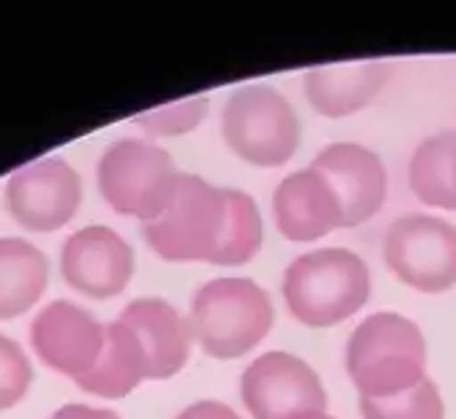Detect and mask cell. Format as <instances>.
<instances>
[{
    "mask_svg": "<svg viewBox=\"0 0 456 419\" xmlns=\"http://www.w3.org/2000/svg\"><path fill=\"white\" fill-rule=\"evenodd\" d=\"M227 222V193L198 174H179L168 209L142 225V238L166 262H214Z\"/></svg>",
    "mask_w": 456,
    "mask_h": 419,
    "instance_id": "8992f818",
    "label": "cell"
},
{
    "mask_svg": "<svg viewBox=\"0 0 456 419\" xmlns=\"http://www.w3.org/2000/svg\"><path fill=\"white\" fill-rule=\"evenodd\" d=\"M176 419H240L235 409H230L222 401H198L190 404L187 409H182Z\"/></svg>",
    "mask_w": 456,
    "mask_h": 419,
    "instance_id": "603a6c76",
    "label": "cell"
},
{
    "mask_svg": "<svg viewBox=\"0 0 456 419\" xmlns=\"http://www.w3.org/2000/svg\"><path fill=\"white\" fill-rule=\"evenodd\" d=\"M208 96H184L144 112L131 115V123H136L142 131H147L150 136H182L195 131L206 115H208Z\"/></svg>",
    "mask_w": 456,
    "mask_h": 419,
    "instance_id": "44dd1931",
    "label": "cell"
},
{
    "mask_svg": "<svg viewBox=\"0 0 456 419\" xmlns=\"http://www.w3.org/2000/svg\"><path fill=\"white\" fill-rule=\"evenodd\" d=\"M240 398L254 419H302L329 407L318 372L283 350L265 353L248 364L240 377Z\"/></svg>",
    "mask_w": 456,
    "mask_h": 419,
    "instance_id": "ba28073f",
    "label": "cell"
},
{
    "mask_svg": "<svg viewBox=\"0 0 456 419\" xmlns=\"http://www.w3.org/2000/svg\"><path fill=\"white\" fill-rule=\"evenodd\" d=\"M51 419H120L110 409H94L86 404H67L61 409H56Z\"/></svg>",
    "mask_w": 456,
    "mask_h": 419,
    "instance_id": "cb8c5ba5",
    "label": "cell"
},
{
    "mask_svg": "<svg viewBox=\"0 0 456 419\" xmlns=\"http://www.w3.org/2000/svg\"><path fill=\"white\" fill-rule=\"evenodd\" d=\"M144 348L147 380H168L179 374L192 353V326L174 305L160 297H142L123 308L118 316Z\"/></svg>",
    "mask_w": 456,
    "mask_h": 419,
    "instance_id": "5bb4252c",
    "label": "cell"
},
{
    "mask_svg": "<svg viewBox=\"0 0 456 419\" xmlns=\"http://www.w3.org/2000/svg\"><path fill=\"white\" fill-rule=\"evenodd\" d=\"M142 380H147V356L142 342L118 318L104 324V345L99 361L83 377H77L75 385L83 393L115 401L134 393Z\"/></svg>",
    "mask_w": 456,
    "mask_h": 419,
    "instance_id": "2e32d148",
    "label": "cell"
},
{
    "mask_svg": "<svg viewBox=\"0 0 456 419\" xmlns=\"http://www.w3.org/2000/svg\"><path fill=\"white\" fill-rule=\"evenodd\" d=\"M345 366L361 398L403 396L428 380L425 334L401 313H374L350 334Z\"/></svg>",
    "mask_w": 456,
    "mask_h": 419,
    "instance_id": "6da1fadb",
    "label": "cell"
},
{
    "mask_svg": "<svg viewBox=\"0 0 456 419\" xmlns=\"http://www.w3.org/2000/svg\"><path fill=\"white\" fill-rule=\"evenodd\" d=\"M83 187L77 171L56 155L29 160L5 182V209L29 233H53L75 219Z\"/></svg>",
    "mask_w": 456,
    "mask_h": 419,
    "instance_id": "9c48e42d",
    "label": "cell"
},
{
    "mask_svg": "<svg viewBox=\"0 0 456 419\" xmlns=\"http://www.w3.org/2000/svg\"><path fill=\"white\" fill-rule=\"evenodd\" d=\"M275 324L270 294L251 278H214L190 305V326L200 350L216 361L251 353Z\"/></svg>",
    "mask_w": 456,
    "mask_h": 419,
    "instance_id": "3957f363",
    "label": "cell"
},
{
    "mask_svg": "<svg viewBox=\"0 0 456 419\" xmlns=\"http://www.w3.org/2000/svg\"><path fill=\"white\" fill-rule=\"evenodd\" d=\"M273 214L281 235L294 243H310L345 227L339 195L315 168L294 171L278 182Z\"/></svg>",
    "mask_w": 456,
    "mask_h": 419,
    "instance_id": "4fadbf2b",
    "label": "cell"
},
{
    "mask_svg": "<svg viewBox=\"0 0 456 419\" xmlns=\"http://www.w3.org/2000/svg\"><path fill=\"white\" fill-rule=\"evenodd\" d=\"M444 396L430 377L419 382L414 390L395 398H361L363 419H444Z\"/></svg>",
    "mask_w": 456,
    "mask_h": 419,
    "instance_id": "ffe728a7",
    "label": "cell"
},
{
    "mask_svg": "<svg viewBox=\"0 0 456 419\" xmlns=\"http://www.w3.org/2000/svg\"><path fill=\"white\" fill-rule=\"evenodd\" d=\"M302 419H337V417H331V415H326V412H318V415H307V417H302Z\"/></svg>",
    "mask_w": 456,
    "mask_h": 419,
    "instance_id": "d4e9b609",
    "label": "cell"
},
{
    "mask_svg": "<svg viewBox=\"0 0 456 419\" xmlns=\"http://www.w3.org/2000/svg\"><path fill=\"white\" fill-rule=\"evenodd\" d=\"M48 286L45 254L24 238H0V321L35 308Z\"/></svg>",
    "mask_w": 456,
    "mask_h": 419,
    "instance_id": "e0dca14e",
    "label": "cell"
},
{
    "mask_svg": "<svg viewBox=\"0 0 456 419\" xmlns=\"http://www.w3.org/2000/svg\"><path fill=\"white\" fill-rule=\"evenodd\" d=\"M393 75V62L369 59L353 64L313 67L302 78L305 99L318 115L347 118L366 110Z\"/></svg>",
    "mask_w": 456,
    "mask_h": 419,
    "instance_id": "9a60e30c",
    "label": "cell"
},
{
    "mask_svg": "<svg viewBox=\"0 0 456 419\" xmlns=\"http://www.w3.org/2000/svg\"><path fill=\"white\" fill-rule=\"evenodd\" d=\"M179 174L168 150L147 139H118L96 163V185L107 206L142 225L168 209Z\"/></svg>",
    "mask_w": 456,
    "mask_h": 419,
    "instance_id": "5b68a950",
    "label": "cell"
},
{
    "mask_svg": "<svg viewBox=\"0 0 456 419\" xmlns=\"http://www.w3.org/2000/svg\"><path fill=\"white\" fill-rule=\"evenodd\" d=\"M29 342L40 364L69 380H77L99 361L104 324L88 310L67 300H56L32 318Z\"/></svg>",
    "mask_w": 456,
    "mask_h": 419,
    "instance_id": "8fae6325",
    "label": "cell"
},
{
    "mask_svg": "<svg viewBox=\"0 0 456 419\" xmlns=\"http://www.w3.org/2000/svg\"><path fill=\"white\" fill-rule=\"evenodd\" d=\"M224 144L259 168L286 166L302 144V123L291 102L267 83L240 86L222 110Z\"/></svg>",
    "mask_w": 456,
    "mask_h": 419,
    "instance_id": "277c9868",
    "label": "cell"
},
{
    "mask_svg": "<svg viewBox=\"0 0 456 419\" xmlns=\"http://www.w3.org/2000/svg\"><path fill=\"white\" fill-rule=\"evenodd\" d=\"M32 385V364L11 337L0 334V412L13 409Z\"/></svg>",
    "mask_w": 456,
    "mask_h": 419,
    "instance_id": "7402d4cb",
    "label": "cell"
},
{
    "mask_svg": "<svg viewBox=\"0 0 456 419\" xmlns=\"http://www.w3.org/2000/svg\"><path fill=\"white\" fill-rule=\"evenodd\" d=\"M59 270L77 294L110 300L126 292L134 278V249L112 227L88 225L64 241Z\"/></svg>",
    "mask_w": 456,
    "mask_h": 419,
    "instance_id": "30bf717a",
    "label": "cell"
},
{
    "mask_svg": "<svg viewBox=\"0 0 456 419\" xmlns=\"http://www.w3.org/2000/svg\"><path fill=\"white\" fill-rule=\"evenodd\" d=\"M283 300L294 321L307 329H329L371 300V270L350 249H318L297 257L283 273Z\"/></svg>",
    "mask_w": 456,
    "mask_h": 419,
    "instance_id": "7a4b0ae2",
    "label": "cell"
},
{
    "mask_svg": "<svg viewBox=\"0 0 456 419\" xmlns=\"http://www.w3.org/2000/svg\"><path fill=\"white\" fill-rule=\"evenodd\" d=\"M385 262L390 273L422 294L456 286V225L433 214H406L387 227Z\"/></svg>",
    "mask_w": 456,
    "mask_h": 419,
    "instance_id": "52a82bcc",
    "label": "cell"
},
{
    "mask_svg": "<svg viewBox=\"0 0 456 419\" xmlns=\"http://www.w3.org/2000/svg\"><path fill=\"white\" fill-rule=\"evenodd\" d=\"M339 195L345 211V227L369 222L387 198V168L382 158L358 142H334L323 147L313 166Z\"/></svg>",
    "mask_w": 456,
    "mask_h": 419,
    "instance_id": "7c38bea8",
    "label": "cell"
},
{
    "mask_svg": "<svg viewBox=\"0 0 456 419\" xmlns=\"http://www.w3.org/2000/svg\"><path fill=\"white\" fill-rule=\"evenodd\" d=\"M409 187L425 206L456 211V128L419 144L409 163Z\"/></svg>",
    "mask_w": 456,
    "mask_h": 419,
    "instance_id": "ac0fdd59",
    "label": "cell"
},
{
    "mask_svg": "<svg viewBox=\"0 0 456 419\" xmlns=\"http://www.w3.org/2000/svg\"><path fill=\"white\" fill-rule=\"evenodd\" d=\"M227 193V222L222 233L219 251L211 265L238 267L251 262L265 243V222L259 214L256 201L243 190H224Z\"/></svg>",
    "mask_w": 456,
    "mask_h": 419,
    "instance_id": "d6986e66",
    "label": "cell"
}]
</instances>
